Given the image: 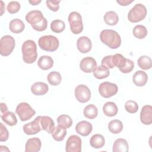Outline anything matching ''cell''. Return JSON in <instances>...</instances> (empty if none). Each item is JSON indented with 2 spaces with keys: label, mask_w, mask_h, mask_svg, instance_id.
Masks as SVG:
<instances>
[{
  "label": "cell",
  "mask_w": 152,
  "mask_h": 152,
  "mask_svg": "<svg viewBox=\"0 0 152 152\" xmlns=\"http://www.w3.org/2000/svg\"><path fill=\"white\" fill-rule=\"evenodd\" d=\"M26 20L36 31H42L47 28L48 21L40 11L33 10L28 12L26 15Z\"/></svg>",
  "instance_id": "obj_1"
},
{
  "label": "cell",
  "mask_w": 152,
  "mask_h": 152,
  "mask_svg": "<svg viewBox=\"0 0 152 152\" xmlns=\"http://www.w3.org/2000/svg\"><path fill=\"white\" fill-rule=\"evenodd\" d=\"M100 40L111 49H117L121 46V39L119 34L115 30L105 29L101 31Z\"/></svg>",
  "instance_id": "obj_2"
},
{
  "label": "cell",
  "mask_w": 152,
  "mask_h": 152,
  "mask_svg": "<svg viewBox=\"0 0 152 152\" xmlns=\"http://www.w3.org/2000/svg\"><path fill=\"white\" fill-rule=\"evenodd\" d=\"M23 59L27 64H33L37 59V46L31 40H26L21 47Z\"/></svg>",
  "instance_id": "obj_3"
},
{
  "label": "cell",
  "mask_w": 152,
  "mask_h": 152,
  "mask_svg": "<svg viewBox=\"0 0 152 152\" xmlns=\"http://www.w3.org/2000/svg\"><path fill=\"white\" fill-rule=\"evenodd\" d=\"M39 47L43 50L54 52L59 47L58 39L54 36L46 35L40 37L38 41Z\"/></svg>",
  "instance_id": "obj_4"
},
{
  "label": "cell",
  "mask_w": 152,
  "mask_h": 152,
  "mask_svg": "<svg viewBox=\"0 0 152 152\" xmlns=\"http://www.w3.org/2000/svg\"><path fill=\"white\" fill-rule=\"evenodd\" d=\"M146 15V7L141 4H137L129 10L128 19L132 23H137L144 20Z\"/></svg>",
  "instance_id": "obj_5"
},
{
  "label": "cell",
  "mask_w": 152,
  "mask_h": 152,
  "mask_svg": "<svg viewBox=\"0 0 152 152\" xmlns=\"http://www.w3.org/2000/svg\"><path fill=\"white\" fill-rule=\"evenodd\" d=\"M68 22L71 31L75 34L81 33L83 30L81 15L77 12H71L68 16Z\"/></svg>",
  "instance_id": "obj_6"
},
{
  "label": "cell",
  "mask_w": 152,
  "mask_h": 152,
  "mask_svg": "<svg viewBox=\"0 0 152 152\" xmlns=\"http://www.w3.org/2000/svg\"><path fill=\"white\" fill-rule=\"evenodd\" d=\"M15 112L21 121H26L36 114V111L31 108L28 103L26 102L19 103L16 107Z\"/></svg>",
  "instance_id": "obj_7"
},
{
  "label": "cell",
  "mask_w": 152,
  "mask_h": 152,
  "mask_svg": "<svg viewBox=\"0 0 152 152\" xmlns=\"http://www.w3.org/2000/svg\"><path fill=\"white\" fill-rule=\"evenodd\" d=\"M15 45V40L12 36L5 35L2 37L0 40L1 55L4 56L10 55L13 51Z\"/></svg>",
  "instance_id": "obj_8"
},
{
  "label": "cell",
  "mask_w": 152,
  "mask_h": 152,
  "mask_svg": "<svg viewBox=\"0 0 152 152\" xmlns=\"http://www.w3.org/2000/svg\"><path fill=\"white\" fill-rule=\"evenodd\" d=\"M118 90L116 84L105 81L102 83L99 87V91L100 94L104 98H109L115 95Z\"/></svg>",
  "instance_id": "obj_9"
},
{
  "label": "cell",
  "mask_w": 152,
  "mask_h": 152,
  "mask_svg": "<svg viewBox=\"0 0 152 152\" xmlns=\"http://www.w3.org/2000/svg\"><path fill=\"white\" fill-rule=\"evenodd\" d=\"M75 97L79 102L86 103L91 98V91L87 86L80 84L75 89Z\"/></svg>",
  "instance_id": "obj_10"
},
{
  "label": "cell",
  "mask_w": 152,
  "mask_h": 152,
  "mask_svg": "<svg viewBox=\"0 0 152 152\" xmlns=\"http://www.w3.org/2000/svg\"><path fill=\"white\" fill-rule=\"evenodd\" d=\"M65 150L66 152H80L81 151V140L75 135H72L68 138Z\"/></svg>",
  "instance_id": "obj_11"
},
{
  "label": "cell",
  "mask_w": 152,
  "mask_h": 152,
  "mask_svg": "<svg viewBox=\"0 0 152 152\" xmlns=\"http://www.w3.org/2000/svg\"><path fill=\"white\" fill-rule=\"evenodd\" d=\"M40 116H37L34 121L23 126L24 132L27 135H34L38 133L42 129L40 124Z\"/></svg>",
  "instance_id": "obj_12"
},
{
  "label": "cell",
  "mask_w": 152,
  "mask_h": 152,
  "mask_svg": "<svg viewBox=\"0 0 152 152\" xmlns=\"http://www.w3.org/2000/svg\"><path fill=\"white\" fill-rule=\"evenodd\" d=\"M97 66L96 60L90 56L84 58L80 63V69L84 72L90 73L93 72L94 69Z\"/></svg>",
  "instance_id": "obj_13"
},
{
  "label": "cell",
  "mask_w": 152,
  "mask_h": 152,
  "mask_svg": "<svg viewBox=\"0 0 152 152\" xmlns=\"http://www.w3.org/2000/svg\"><path fill=\"white\" fill-rule=\"evenodd\" d=\"M77 47L81 53H86L91 49L92 43L88 37L81 36L77 40Z\"/></svg>",
  "instance_id": "obj_14"
},
{
  "label": "cell",
  "mask_w": 152,
  "mask_h": 152,
  "mask_svg": "<svg viewBox=\"0 0 152 152\" xmlns=\"http://www.w3.org/2000/svg\"><path fill=\"white\" fill-rule=\"evenodd\" d=\"M93 126L91 123L88 121H82L77 123L75 126L76 132L84 137L88 136L92 131Z\"/></svg>",
  "instance_id": "obj_15"
},
{
  "label": "cell",
  "mask_w": 152,
  "mask_h": 152,
  "mask_svg": "<svg viewBox=\"0 0 152 152\" xmlns=\"http://www.w3.org/2000/svg\"><path fill=\"white\" fill-rule=\"evenodd\" d=\"M140 121L144 125H150L152 123V107L145 105L140 112Z\"/></svg>",
  "instance_id": "obj_16"
},
{
  "label": "cell",
  "mask_w": 152,
  "mask_h": 152,
  "mask_svg": "<svg viewBox=\"0 0 152 152\" xmlns=\"http://www.w3.org/2000/svg\"><path fill=\"white\" fill-rule=\"evenodd\" d=\"M41 141L39 138L34 137L28 139L25 145L26 152H38L41 148Z\"/></svg>",
  "instance_id": "obj_17"
},
{
  "label": "cell",
  "mask_w": 152,
  "mask_h": 152,
  "mask_svg": "<svg viewBox=\"0 0 152 152\" xmlns=\"http://www.w3.org/2000/svg\"><path fill=\"white\" fill-rule=\"evenodd\" d=\"M40 124L42 129L46 131L48 134H51L55 128V124L51 118L48 116H40Z\"/></svg>",
  "instance_id": "obj_18"
},
{
  "label": "cell",
  "mask_w": 152,
  "mask_h": 152,
  "mask_svg": "<svg viewBox=\"0 0 152 152\" xmlns=\"http://www.w3.org/2000/svg\"><path fill=\"white\" fill-rule=\"evenodd\" d=\"M147 74L141 70L137 71L132 77V81L134 84L138 87L144 86L147 82Z\"/></svg>",
  "instance_id": "obj_19"
},
{
  "label": "cell",
  "mask_w": 152,
  "mask_h": 152,
  "mask_svg": "<svg viewBox=\"0 0 152 152\" xmlns=\"http://www.w3.org/2000/svg\"><path fill=\"white\" fill-rule=\"evenodd\" d=\"M49 90L48 86L43 82H36L31 87L32 93L36 96H42L45 94Z\"/></svg>",
  "instance_id": "obj_20"
},
{
  "label": "cell",
  "mask_w": 152,
  "mask_h": 152,
  "mask_svg": "<svg viewBox=\"0 0 152 152\" xmlns=\"http://www.w3.org/2000/svg\"><path fill=\"white\" fill-rule=\"evenodd\" d=\"M37 65L40 69L43 70H48L53 66V60L49 56L43 55L39 59Z\"/></svg>",
  "instance_id": "obj_21"
},
{
  "label": "cell",
  "mask_w": 152,
  "mask_h": 152,
  "mask_svg": "<svg viewBox=\"0 0 152 152\" xmlns=\"http://www.w3.org/2000/svg\"><path fill=\"white\" fill-rule=\"evenodd\" d=\"M129 145L126 140L124 138H118L113 143V152H128Z\"/></svg>",
  "instance_id": "obj_22"
},
{
  "label": "cell",
  "mask_w": 152,
  "mask_h": 152,
  "mask_svg": "<svg viewBox=\"0 0 152 152\" xmlns=\"http://www.w3.org/2000/svg\"><path fill=\"white\" fill-rule=\"evenodd\" d=\"M103 111L104 114L109 117L115 116L118 111V106L112 102H106L103 106Z\"/></svg>",
  "instance_id": "obj_23"
},
{
  "label": "cell",
  "mask_w": 152,
  "mask_h": 152,
  "mask_svg": "<svg viewBox=\"0 0 152 152\" xmlns=\"http://www.w3.org/2000/svg\"><path fill=\"white\" fill-rule=\"evenodd\" d=\"M25 27V25L22 20L18 18L12 20L10 23L9 28L11 32L14 33H20L22 32Z\"/></svg>",
  "instance_id": "obj_24"
},
{
  "label": "cell",
  "mask_w": 152,
  "mask_h": 152,
  "mask_svg": "<svg viewBox=\"0 0 152 152\" xmlns=\"http://www.w3.org/2000/svg\"><path fill=\"white\" fill-rule=\"evenodd\" d=\"M51 134L55 140L57 141H61L64 139L66 134V130L65 128L58 125L53 129Z\"/></svg>",
  "instance_id": "obj_25"
},
{
  "label": "cell",
  "mask_w": 152,
  "mask_h": 152,
  "mask_svg": "<svg viewBox=\"0 0 152 152\" xmlns=\"http://www.w3.org/2000/svg\"><path fill=\"white\" fill-rule=\"evenodd\" d=\"M91 146L94 148H100L105 144V140L103 135L100 134L93 135L90 140Z\"/></svg>",
  "instance_id": "obj_26"
},
{
  "label": "cell",
  "mask_w": 152,
  "mask_h": 152,
  "mask_svg": "<svg viewBox=\"0 0 152 152\" xmlns=\"http://www.w3.org/2000/svg\"><path fill=\"white\" fill-rule=\"evenodd\" d=\"M103 19L105 23L109 26H115L118 23L119 21L118 14L116 12L113 11H107L104 14Z\"/></svg>",
  "instance_id": "obj_27"
},
{
  "label": "cell",
  "mask_w": 152,
  "mask_h": 152,
  "mask_svg": "<svg viewBox=\"0 0 152 152\" xmlns=\"http://www.w3.org/2000/svg\"><path fill=\"white\" fill-rule=\"evenodd\" d=\"M83 114L86 118L90 119H93L96 118L98 115L97 108L94 104H88L84 107Z\"/></svg>",
  "instance_id": "obj_28"
},
{
  "label": "cell",
  "mask_w": 152,
  "mask_h": 152,
  "mask_svg": "<svg viewBox=\"0 0 152 152\" xmlns=\"http://www.w3.org/2000/svg\"><path fill=\"white\" fill-rule=\"evenodd\" d=\"M94 76L97 79H103L107 78L110 74L109 69L106 67L100 65L96 66L93 71Z\"/></svg>",
  "instance_id": "obj_29"
},
{
  "label": "cell",
  "mask_w": 152,
  "mask_h": 152,
  "mask_svg": "<svg viewBox=\"0 0 152 152\" xmlns=\"http://www.w3.org/2000/svg\"><path fill=\"white\" fill-rule=\"evenodd\" d=\"M108 129L110 132L117 134L122 131L123 124L122 122L118 119L112 120L108 124Z\"/></svg>",
  "instance_id": "obj_30"
},
{
  "label": "cell",
  "mask_w": 152,
  "mask_h": 152,
  "mask_svg": "<svg viewBox=\"0 0 152 152\" xmlns=\"http://www.w3.org/2000/svg\"><path fill=\"white\" fill-rule=\"evenodd\" d=\"M2 120L9 126H14L17 123V119L15 114L12 112H7L1 116Z\"/></svg>",
  "instance_id": "obj_31"
},
{
  "label": "cell",
  "mask_w": 152,
  "mask_h": 152,
  "mask_svg": "<svg viewBox=\"0 0 152 152\" xmlns=\"http://www.w3.org/2000/svg\"><path fill=\"white\" fill-rule=\"evenodd\" d=\"M47 80L50 85L56 86L61 83L62 77L59 72L56 71H52L48 75Z\"/></svg>",
  "instance_id": "obj_32"
},
{
  "label": "cell",
  "mask_w": 152,
  "mask_h": 152,
  "mask_svg": "<svg viewBox=\"0 0 152 152\" xmlns=\"http://www.w3.org/2000/svg\"><path fill=\"white\" fill-rule=\"evenodd\" d=\"M139 67L144 70L149 69L151 68V59L148 56H141L137 61Z\"/></svg>",
  "instance_id": "obj_33"
},
{
  "label": "cell",
  "mask_w": 152,
  "mask_h": 152,
  "mask_svg": "<svg viewBox=\"0 0 152 152\" xmlns=\"http://www.w3.org/2000/svg\"><path fill=\"white\" fill-rule=\"evenodd\" d=\"M57 122L59 125L65 128H69L72 124V120L71 118L67 115H61L57 118Z\"/></svg>",
  "instance_id": "obj_34"
},
{
  "label": "cell",
  "mask_w": 152,
  "mask_h": 152,
  "mask_svg": "<svg viewBox=\"0 0 152 152\" xmlns=\"http://www.w3.org/2000/svg\"><path fill=\"white\" fill-rule=\"evenodd\" d=\"M133 34L136 38L142 39L147 35V30L142 25H137L133 28Z\"/></svg>",
  "instance_id": "obj_35"
},
{
  "label": "cell",
  "mask_w": 152,
  "mask_h": 152,
  "mask_svg": "<svg viewBox=\"0 0 152 152\" xmlns=\"http://www.w3.org/2000/svg\"><path fill=\"white\" fill-rule=\"evenodd\" d=\"M126 61V58L124 57L120 53H116L114 55H112V62L114 66H116L119 69L123 68Z\"/></svg>",
  "instance_id": "obj_36"
},
{
  "label": "cell",
  "mask_w": 152,
  "mask_h": 152,
  "mask_svg": "<svg viewBox=\"0 0 152 152\" xmlns=\"http://www.w3.org/2000/svg\"><path fill=\"white\" fill-rule=\"evenodd\" d=\"M65 23L61 20H55L50 24L51 30L56 33L62 32L65 30Z\"/></svg>",
  "instance_id": "obj_37"
},
{
  "label": "cell",
  "mask_w": 152,
  "mask_h": 152,
  "mask_svg": "<svg viewBox=\"0 0 152 152\" xmlns=\"http://www.w3.org/2000/svg\"><path fill=\"white\" fill-rule=\"evenodd\" d=\"M125 110L130 113H136L138 110V106L136 102L133 100H128L125 104Z\"/></svg>",
  "instance_id": "obj_38"
},
{
  "label": "cell",
  "mask_w": 152,
  "mask_h": 152,
  "mask_svg": "<svg viewBox=\"0 0 152 152\" xmlns=\"http://www.w3.org/2000/svg\"><path fill=\"white\" fill-rule=\"evenodd\" d=\"M20 9V4L17 1H11L8 3L7 10L10 14H15Z\"/></svg>",
  "instance_id": "obj_39"
},
{
  "label": "cell",
  "mask_w": 152,
  "mask_h": 152,
  "mask_svg": "<svg viewBox=\"0 0 152 152\" xmlns=\"http://www.w3.org/2000/svg\"><path fill=\"white\" fill-rule=\"evenodd\" d=\"M134 62L129 59H126V61L125 66L123 68L119 69V70L122 73L126 74L131 72L132 70L134 69Z\"/></svg>",
  "instance_id": "obj_40"
},
{
  "label": "cell",
  "mask_w": 152,
  "mask_h": 152,
  "mask_svg": "<svg viewBox=\"0 0 152 152\" xmlns=\"http://www.w3.org/2000/svg\"><path fill=\"white\" fill-rule=\"evenodd\" d=\"M60 1H56V0H48L46 1V5L48 8L54 12L57 11L59 8Z\"/></svg>",
  "instance_id": "obj_41"
},
{
  "label": "cell",
  "mask_w": 152,
  "mask_h": 152,
  "mask_svg": "<svg viewBox=\"0 0 152 152\" xmlns=\"http://www.w3.org/2000/svg\"><path fill=\"white\" fill-rule=\"evenodd\" d=\"M9 132L7 128L3 125L2 123H0V141H6L8 139Z\"/></svg>",
  "instance_id": "obj_42"
},
{
  "label": "cell",
  "mask_w": 152,
  "mask_h": 152,
  "mask_svg": "<svg viewBox=\"0 0 152 152\" xmlns=\"http://www.w3.org/2000/svg\"><path fill=\"white\" fill-rule=\"evenodd\" d=\"M102 65L106 67L107 68H113L114 67L112 62V55H108L103 58L102 60Z\"/></svg>",
  "instance_id": "obj_43"
},
{
  "label": "cell",
  "mask_w": 152,
  "mask_h": 152,
  "mask_svg": "<svg viewBox=\"0 0 152 152\" xmlns=\"http://www.w3.org/2000/svg\"><path fill=\"white\" fill-rule=\"evenodd\" d=\"M116 2L122 6H126L132 3V2H134V0H119Z\"/></svg>",
  "instance_id": "obj_44"
},
{
  "label": "cell",
  "mask_w": 152,
  "mask_h": 152,
  "mask_svg": "<svg viewBox=\"0 0 152 152\" xmlns=\"http://www.w3.org/2000/svg\"><path fill=\"white\" fill-rule=\"evenodd\" d=\"M0 104H1V112L2 113H4L7 112V110H8V107H7L6 104L1 103Z\"/></svg>",
  "instance_id": "obj_45"
},
{
  "label": "cell",
  "mask_w": 152,
  "mask_h": 152,
  "mask_svg": "<svg viewBox=\"0 0 152 152\" xmlns=\"http://www.w3.org/2000/svg\"><path fill=\"white\" fill-rule=\"evenodd\" d=\"M41 2V1H29V3L33 5H36Z\"/></svg>",
  "instance_id": "obj_46"
},
{
  "label": "cell",
  "mask_w": 152,
  "mask_h": 152,
  "mask_svg": "<svg viewBox=\"0 0 152 152\" xmlns=\"http://www.w3.org/2000/svg\"><path fill=\"white\" fill-rule=\"evenodd\" d=\"M1 4H2V5H1V10H2V12H1V15H2L3 14V11H2L4 10V8L2 7L4 6V2L1 1Z\"/></svg>",
  "instance_id": "obj_47"
}]
</instances>
